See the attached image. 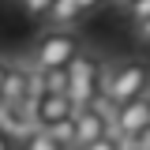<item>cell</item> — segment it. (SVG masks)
<instances>
[{
    "label": "cell",
    "mask_w": 150,
    "mask_h": 150,
    "mask_svg": "<svg viewBox=\"0 0 150 150\" xmlns=\"http://www.w3.org/2000/svg\"><path fill=\"white\" fill-rule=\"evenodd\" d=\"M150 86V68L143 60H105V75H101V94L112 105H128L135 98H143Z\"/></svg>",
    "instance_id": "6da1fadb"
},
{
    "label": "cell",
    "mask_w": 150,
    "mask_h": 150,
    "mask_svg": "<svg viewBox=\"0 0 150 150\" xmlns=\"http://www.w3.org/2000/svg\"><path fill=\"white\" fill-rule=\"evenodd\" d=\"M101 75H105V56L94 49H79V56L68 64V101L75 105V112L86 109L101 94Z\"/></svg>",
    "instance_id": "7a4b0ae2"
},
{
    "label": "cell",
    "mask_w": 150,
    "mask_h": 150,
    "mask_svg": "<svg viewBox=\"0 0 150 150\" xmlns=\"http://www.w3.org/2000/svg\"><path fill=\"white\" fill-rule=\"evenodd\" d=\"M79 38L75 34H64V30H45V34L38 38L34 45H30V53H26V64L38 68V71H49V68H68L75 56H79Z\"/></svg>",
    "instance_id": "3957f363"
},
{
    "label": "cell",
    "mask_w": 150,
    "mask_h": 150,
    "mask_svg": "<svg viewBox=\"0 0 150 150\" xmlns=\"http://www.w3.org/2000/svg\"><path fill=\"white\" fill-rule=\"evenodd\" d=\"M146 128H150V98L143 94V98H135V101H128V105H120V112H116V124H112L109 135H116V139L131 143L135 135H143Z\"/></svg>",
    "instance_id": "277c9868"
},
{
    "label": "cell",
    "mask_w": 150,
    "mask_h": 150,
    "mask_svg": "<svg viewBox=\"0 0 150 150\" xmlns=\"http://www.w3.org/2000/svg\"><path fill=\"white\" fill-rule=\"evenodd\" d=\"M0 98H4L8 105H15V109H30V105H34V90H30V64H26V56H11V71H8V79H4Z\"/></svg>",
    "instance_id": "5b68a950"
},
{
    "label": "cell",
    "mask_w": 150,
    "mask_h": 150,
    "mask_svg": "<svg viewBox=\"0 0 150 150\" xmlns=\"http://www.w3.org/2000/svg\"><path fill=\"white\" fill-rule=\"evenodd\" d=\"M75 116V105L68 101V94H41L34 98V105H30V120H34V128H53L60 120H71Z\"/></svg>",
    "instance_id": "8992f818"
},
{
    "label": "cell",
    "mask_w": 150,
    "mask_h": 150,
    "mask_svg": "<svg viewBox=\"0 0 150 150\" xmlns=\"http://www.w3.org/2000/svg\"><path fill=\"white\" fill-rule=\"evenodd\" d=\"M105 135H109V124H105L94 109H79L75 112V150H86L90 143L105 139Z\"/></svg>",
    "instance_id": "52a82bcc"
},
{
    "label": "cell",
    "mask_w": 150,
    "mask_h": 150,
    "mask_svg": "<svg viewBox=\"0 0 150 150\" xmlns=\"http://www.w3.org/2000/svg\"><path fill=\"white\" fill-rule=\"evenodd\" d=\"M79 4L75 0H53V8H49V15H45V26L49 30H64V34H75V26H79Z\"/></svg>",
    "instance_id": "ba28073f"
},
{
    "label": "cell",
    "mask_w": 150,
    "mask_h": 150,
    "mask_svg": "<svg viewBox=\"0 0 150 150\" xmlns=\"http://www.w3.org/2000/svg\"><path fill=\"white\" fill-rule=\"evenodd\" d=\"M38 75H41V94H68V68H49Z\"/></svg>",
    "instance_id": "9c48e42d"
},
{
    "label": "cell",
    "mask_w": 150,
    "mask_h": 150,
    "mask_svg": "<svg viewBox=\"0 0 150 150\" xmlns=\"http://www.w3.org/2000/svg\"><path fill=\"white\" fill-rule=\"evenodd\" d=\"M15 150H60V146H56V139H53L45 128H34V131H30V135H26V139L15 146Z\"/></svg>",
    "instance_id": "30bf717a"
},
{
    "label": "cell",
    "mask_w": 150,
    "mask_h": 150,
    "mask_svg": "<svg viewBox=\"0 0 150 150\" xmlns=\"http://www.w3.org/2000/svg\"><path fill=\"white\" fill-rule=\"evenodd\" d=\"M19 4H23V11H26L30 19H45L49 8H53V0H19Z\"/></svg>",
    "instance_id": "8fae6325"
},
{
    "label": "cell",
    "mask_w": 150,
    "mask_h": 150,
    "mask_svg": "<svg viewBox=\"0 0 150 150\" xmlns=\"http://www.w3.org/2000/svg\"><path fill=\"white\" fill-rule=\"evenodd\" d=\"M131 30H135V41L150 49V19H139V23H131Z\"/></svg>",
    "instance_id": "7c38bea8"
},
{
    "label": "cell",
    "mask_w": 150,
    "mask_h": 150,
    "mask_svg": "<svg viewBox=\"0 0 150 150\" xmlns=\"http://www.w3.org/2000/svg\"><path fill=\"white\" fill-rule=\"evenodd\" d=\"M86 150H124V139H116V135H105V139H98V143H90Z\"/></svg>",
    "instance_id": "4fadbf2b"
},
{
    "label": "cell",
    "mask_w": 150,
    "mask_h": 150,
    "mask_svg": "<svg viewBox=\"0 0 150 150\" xmlns=\"http://www.w3.org/2000/svg\"><path fill=\"white\" fill-rule=\"evenodd\" d=\"M128 15H131V23H139V19H150V0H139V4H131V8H128Z\"/></svg>",
    "instance_id": "5bb4252c"
},
{
    "label": "cell",
    "mask_w": 150,
    "mask_h": 150,
    "mask_svg": "<svg viewBox=\"0 0 150 150\" xmlns=\"http://www.w3.org/2000/svg\"><path fill=\"white\" fill-rule=\"evenodd\" d=\"M75 4H79V11H83V15H90V11H98L105 0H75Z\"/></svg>",
    "instance_id": "9a60e30c"
},
{
    "label": "cell",
    "mask_w": 150,
    "mask_h": 150,
    "mask_svg": "<svg viewBox=\"0 0 150 150\" xmlns=\"http://www.w3.org/2000/svg\"><path fill=\"white\" fill-rule=\"evenodd\" d=\"M8 71H11V56L0 53V90H4V79H8Z\"/></svg>",
    "instance_id": "2e32d148"
},
{
    "label": "cell",
    "mask_w": 150,
    "mask_h": 150,
    "mask_svg": "<svg viewBox=\"0 0 150 150\" xmlns=\"http://www.w3.org/2000/svg\"><path fill=\"white\" fill-rule=\"evenodd\" d=\"M0 150H15V143H11V139H8L4 131H0Z\"/></svg>",
    "instance_id": "e0dca14e"
},
{
    "label": "cell",
    "mask_w": 150,
    "mask_h": 150,
    "mask_svg": "<svg viewBox=\"0 0 150 150\" xmlns=\"http://www.w3.org/2000/svg\"><path fill=\"white\" fill-rule=\"evenodd\" d=\"M112 4H116V8H124V11H128L131 4H139V0H112Z\"/></svg>",
    "instance_id": "ac0fdd59"
},
{
    "label": "cell",
    "mask_w": 150,
    "mask_h": 150,
    "mask_svg": "<svg viewBox=\"0 0 150 150\" xmlns=\"http://www.w3.org/2000/svg\"><path fill=\"white\" fill-rule=\"evenodd\" d=\"M4 109H8V101H4V98H0V116H4Z\"/></svg>",
    "instance_id": "d6986e66"
},
{
    "label": "cell",
    "mask_w": 150,
    "mask_h": 150,
    "mask_svg": "<svg viewBox=\"0 0 150 150\" xmlns=\"http://www.w3.org/2000/svg\"><path fill=\"white\" fill-rule=\"evenodd\" d=\"M146 94H150V86H146Z\"/></svg>",
    "instance_id": "ffe728a7"
}]
</instances>
